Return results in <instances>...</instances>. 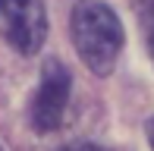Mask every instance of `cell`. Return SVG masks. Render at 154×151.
<instances>
[{
    "label": "cell",
    "mask_w": 154,
    "mask_h": 151,
    "mask_svg": "<svg viewBox=\"0 0 154 151\" xmlns=\"http://www.w3.org/2000/svg\"><path fill=\"white\" fill-rule=\"evenodd\" d=\"M72 44L79 51L82 63L97 76H107L116 66L123 51V25L116 13L101 0H79L69 19Z\"/></svg>",
    "instance_id": "cell-1"
},
{
    "label": "cell",
    "mask_w": 154,
    "mask_h": 151,
    "mask_svg": "<svg viewBox=\"0 0 154 151\" xmlns=\"http://www.w3.org/2000/svg\"><path fill=\"white\" fill-rule=\"evenodd\" d=\"M0 29L19 54H38L47 38V13L41 0H0Z\"/></svg>",
    "instance_id": "cell-2"
},
{
    "label": "cell",
    "mask_w": 154,
    "mask_h": 151,
    "mask_svg": "<svg viewBox=\"0 0 154 151\" xmlns=\"http://www.w3.org/2000/svg\"><path fill=\"white\" fill-rule=\"evenodd\" d=\"M69 91H72V79H69L66 66L60 60H47L44 72H41V85L32 101V126L38 132H54L63 123Z\"/></svg>",
    "instance_id": "cell-3"
},
{
    "label": "cell",
    "mask_w": 154,
    "mask_h": 151,
    "mask_svg": "<svg viewBox=\"0 0 154 151\" xmlns=\"http://www.w3.org/2000/svg\"><path fill=\"white\" fill-rule=\"evenodd\" d=\"M132 6H135V13H138V19L145 22V29H154V0H132Z\"/></svg>",
    "instance_id": "cell-4"
},
{
    "label": "cell",
    "mask_w": 154,
    "mask_h": 151,
    "mask_svg": "<svg viewBox=\"0 0 154 151\" xmlns=\"http://www.w3.org/2000/svg\"><path fill=\"white\" fill-rule=\"evenodd\" d=\"M60 151H107L101 145H91V142H72V145H63Z\"/></svg>",
    "instance_id": "cell-5"
},
{
    "label": "cell",
    "mask_w": 154,
    "mask_h": 151,
    "mask_svg": "<svg viewBox=\"0 0 154 151\" xmlns=\"http://www.w3.org/2000/svg\"><path fill=\"white\" fill-rule=\"evenodd\" d=\"M148 51H151V63H154V29L148 32Z\"/></svg>",
    "instance_id": "cell-6"
},
{
    "label": "cell",
    "mask_w": 154,
    "mask_h": 151,
    "mask_svg": "<svg viewBox=\"0 0 154 151\" xmlns=\"http://www.w3.org/2000/svg\"><path fill=\"white\" fill-rule=\"evenodd\" d=\"M148 142H151V148H154V120L148 123Z\"/></svg>",
    "instance_id": "cell-7"
},
{
    "label": "cell",
    "mask_w": 154,
    "mask_h": 151,
    "mask_svg": "<svg viewBox=\"0 0 154 151\" xmlns=\"http://www.w3.org/2000/svg\"><path fill=\"white\" fill-rule=\"evenodd\" d=\"M0 151H3V148H0Z\"/></svg>",
    "instance_id": "cell-8"
}]
</instances>
